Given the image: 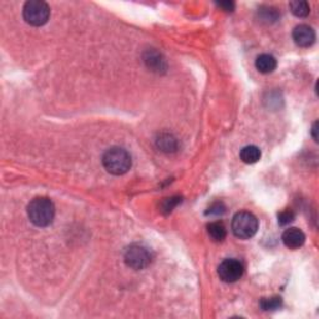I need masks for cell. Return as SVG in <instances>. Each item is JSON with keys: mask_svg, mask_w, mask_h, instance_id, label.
Masks as SVG:
<instances>
[{"mask_svg": "<svg viewBox=\"0 0 319 319\" xmlns=\"http://www.w3.org/2000/svg\"><path fill=\"white\" fill-rule=\"evenodd\" d=\"M102 165L109 173L121 176L129 172L132 166V159L127 150L115 146L106 150L105 154L102 155Z\"/></svg>", "mask_w": 319, "mask_h": 319, "instance_id": "cell-1", "label": "cell"}, {"mask_svg": "<svg viewBox=\"0 0 319 319\" xmlns=\"http://www.w3.org/2000/svg\"><path fill=\"white\" fill-rule=\"evenodd\" d=\"M28 217L32 225L48 227L55 217V206L46 197H37L28 204Z\"/></svg>", "mask_w": 319, "mask_h": 319, "instance_id": "cell-2", "label": "cell"}, {"mask_svg": "<svg viewBox=\"0 0 319 319\" xmlns=\"http://www.w3.org/2000/svg\"><path fill=\"white\" fill-rule=\"evenodd\" d=\"M258 220L253 214L247 211L238 212L232 220V232L237 238L250 239L257 233Z\"/></svg>", "mask_w": 319, "mask_h": 319, "instance_id": "cell-3", "label": "cell"}, {"mask_svg": "<svg viewBox=\"0 0 319 319\" xmlns=\"http://www.w3.org/2000/svg\"><path fill=\"white\" fill-rule=\"evenodd\" d=\"M24 20L31 26H43L50 18V8L42 0H30L24 4Z\"/></svg>", "mask_w": 319, "mask_h": 319, "instance_id": "cell-4", "label": "cell"}, {"mask_svg": "<svg viewBox=\"0 0 319 319\" xmlns=\"http://www.w3.org/2000/svg\"><path fill=\"white\" fill-rule=\"evenodd\" d=\"M124 261L127 267L135 269V271H140V269L146 268L150 266L152 261L151 252L149 248H146L143 244H131L125 250L124 253Z\"/></svg>", "mask_w": 319, "mask_h": 319, "instance_id": "cell-5", "label": "cell"}, {"mask_svg": "<svg viewBox=\"0 0 319 319\" xmlns=\"http://www.w3.org/2000/svg\"><path fill=\"white\" fill-rule=\"evenodd\" d=\"M218 276L221 279L226 283H234L239 280L243 276L244 268L243 264L239 261L233 260V258H228L225 260L222 263L218 266Z\"/></svg>", "mask_w": 319, "mask_h": 319, "instance_id": "cell-6", "label": "cell"}, {"mask_svg": "<svg viewBox=\"0 0 319 319\" xmlns=\"http://www.w3.org/2000/svg\"><path fill=\"white\" fill-rule=\"evenodd\" d=\"M293 40L301 48H309L315 42V31L312 26L301 24L293 30Z\"/></svg>", "mask_w": 319, "mask_h": 319, "instance_id": "cell-7", "label": "cell"}, {"mask_svg": "<svg viewBox=\"0 0 319 319\" xmlns=\"http://www.w3.org/2000/svg\"><path fill=\"white\" fill-rule=\"evenodd\" d=\"M282 241L285 246L290 248V250H297V248L302 247L304 244L305 234L299 228L292 227L285 231L282 236Z\"/></svg>", "mask_w": 319, "mask_h": 319, "instance_id": "cell-8", "label": "cell"}, {"mask_svg": "<svg viewBox=\"0 0 319 319\" xmlns=\"http://www.w3.org/2000/svg\"><path fill=\"white\" fill-rule=\"evenodd\" d=\"M277 60L271 54H262L256 59V69L262 74H271L276 70Z\"/></svg>", "mask_w": 319, "mask_h": 319, "instance_id": "cell-9", "label": "cell"}, {"mask_svg": "<svg viewBox=\"0 0 319 319\" xmlns=\"http://www.w3.org/2000/svg\"><path fill=\"white\" fill-rule=\"evenodd\" d=\"M207 232H208V236L211 237L214 241L221 242L226 238L227 236V230H226L225 225L220 221H215V222H211L207 225Z\"/></svg>", "mask_w": 319, "mask_h": 319, "instance_id": "cell-10", "label": "cell"}, {"mask_svg": "<svg viewBox=\"0 0 319 319\" xmlns=\"http://www.w3.org/2000/svg\"><path fill=\"white\" fill-rule=\"evenodd\" d=\"M239 156H241V160L243 161L244 163L252 165V163H256V162H258V161H260L261 150L255 145L244 146L243 149L241 150V154H239Z\"/></svg>", "mask_w": 319, "mask_h": 319, "instance_id": "cell-11", "label": "cell"}, {"mask_svg": "<svg viewBox=\"0 0 319 319\" xmlns=\"http://www.w3.org/2000/svg\"><path fill=\"white\" fill-rule=\"evenodd\" d=\"M157 146L161 151L173 152L177 150V138L171 133H161L156 140Z\"/></svg>", "mask_w": 319, "mask_h": 319, "instance_id": "cell-12", "label": "cell"}, {"mask_svg": "<svg viewBox=\"0 0 319 319\" xmlns=\"http://www.w3.org/2000/svg\"><path fill=\"white\" fill-rule=\"evenodd\" d=\"M290 9L292 14L297 18H305L310 13V7L307 2H291Z\"/></svg>", "mask_w": 319, "mask_h": 319, "instance_id": "cell-13", "label": "cell"}, {"mask_svg": "<svg viewBox=\"0 0 319 319\" xmlns=\"http://www.w3.org/2000/svg\"><path fill=\"white\" fill-rule=\"evenodd\" d=\"M282 298L278 296H274L269 297V298H262L260 305L263 310H277L282 307Z\"/></svg>", "mask_w": 319, "mask_h": 319, "instance_id": "cell-14", "label": "cell"}, {"mask_svg": "<svg viewBox=\"0 0 319 319\" xmlns=\"http://www.w3.org/2000/svg\"><path fill=\"white\" fill-rule=\"evenodd\" d=\"M146 64L149 65V67H155V69H162L163 60H161L160 55L157 53H149L147 54V58L145 59Z\"/></svg>", "mask_w": 319, "mask_h": 319, "instance_id": "cell-15", "label": "cell"}, {"mask_svg": "<svg viewBox=\"0 0 319 319\" xmlns=\"http://www.w3.org/2000/svg\"><path fill=\"white\" fill-rule=\"evenodd\" d=\"M179 203H181V197H170V198H166L163 201L161 207H162V212L165 214H170L171 211L177 206Z\"/></svg>", "mask_w": 319, "mask_h": 319, "instance_id": "cell-16", "label": "cell"}, {"mask_svg": "<svg viewBox=\"0 0 319 319\" xmlns=\"http://www.w3.org/2000/svg\"><path fill=\"white\" fill-rule=\"evenodd\" d=\"M294 217H296V215H294V212L292 209H285L280 214H278V223L280 226H286L288 223H291L294 220Z\"/></svg>", "mask_w": 319, "mask_h": 319, "instance_id": "cell-17", "label": "cell"}, {"mask_svg": "<svg viewBox=\"0 0 319 319\" xmlns=\"http://www.w3.org/2000/svg\"><path fill=\"white\" fill-rule=\"evenodd\" d=\"M262 20H272L276 21L278 19V13L273 8H262L260 10Z\"/></svg>", "mask_w": 319, "mask_h": 319, "instance_id": "cell-18", "label": "cell"}, {"mask_svg": "<svg viewBox=\"0 0 319 319\" xmlns=\"http://www.w3.org/2000/svg\"><path fill=\"white\" fill-rule=\"evenodd\" d=\"M226 207L222 202H215L208 207L206 211V215H211V216H220V215L225 214Z\"/></svg>", "mask_w": 319, "mask_h": 319, "instance_id": "cell-19", "label": "cell"}, {"mask_svg": "<svg viewBox=\"0 0 319 319\" xmlns=\"http://www.w3.org/2000/svg\"><path fill=\"white\" fill-rule=\"evenodd\" d=\"M217 5L220 8H222L223 10H226V12H232L234 9V3L232 2H221Z\"/></svg>", "mask_w": 319, "mask_h": 319, "instance_id": "cell-20", "label": "cell"}, {"mask_svg": "<svg viewBox=\"0 0 319 319\" xmlns=\"http://www.w3.org/2000/svg\"><path fill=\"white\" fill-rule=\"evenodd\" d=\"M317 126H318V122L315 121L314 124H313V127H312V135H313V138H314V141H318V136H317Z\"/></svg>", "mask_w": 319, "mask_h": 319, "instance_id": "cell-21", "label": "cell"}]
</instances>
